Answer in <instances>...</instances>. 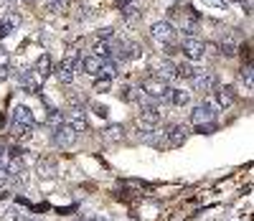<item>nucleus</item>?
Here are the masks:
<instances>
[{
  "label": "nucleus",
  "mask_w": 254,
  "mask_h": 221,
  "mask_svg": "<svg viewBox=\"0 0 254 221\" xmlns=\"http://www.w3.org/2000/svg\"><path fill=\"white\" fill-rule=\"evenodd\" d=\"M203 104L211 109V112H226L229 107L237 104V89H234V86H221V89H214L211 94H203Z\"/></svg>",
  "instance_id": "obj_1"
},
{
  "label": "nucleus",
  "mask_w": 254,
  "mask_h": 221,
  "mask_svg": "<svg viewBox=\"0 0 254 221\" xmlns=\"http://www.w3.org/2000/svg\"><path fill=\"white\" fill-rule=\"evenodd\" d=\"M190 125H196L201 135H211L216 130V112H211L206 104H198L190 112Z\"/></svg>",
  "instance_id": "obj_2"
},
{
  "label": "nucleus",
  "mask_w": 254,
  "mask_h": 221,
  "mask_svg": "<svg viewBox=\"0 0 254 221\" xmlns=\"http://www.w3.org/2000/svg\"><path fill=\"white\" fill-rule=\"evenodd\" d=\"M150 36L163 46H178V28L171 20H155L150 26Z\"/></svg>",
  "instance_id": "obj_3"
},
{
  "label": "nucleus",
  "mask_w": 254,
  "mask_h": 221,
  "mask_svg": "<svg viewBox=\"0 0 254 221\" xmlns=\"http://www.w3.org/2000/svg\"><path fill=\"white\" fill-rule=\"evenodd\" d=\"M140 92L147 94L150 99H155V102H165L168 99V92H171V86H168V81H163L158 76H145L142 84H140Z\"/></svg>",
  "instance_id": "obj_4"
},
{
  "label": "nucleus",
  "mask_w": 254,
  "mask_h": 221,
  "mask_svg": "<svg viewBox=\"0 0 254 221\" xmlns=\"http://www.w3.org/2000/svg\"><path fill=\"white\" fill-rule=\"evenodd\" d=\"M178 28L186 33V36H196L198 28H201V15L193 10V8H181V15H178Z\"/></svg>",
  "instance_id": "obj_5"
},
{
  "label": "nucleus",
  "mask_w": 254,
  "mask_h": 221,
  "mask_svg": "<svg viewBox=\"0 0 254 221\" xmlns=\"http://www.w3.org/2000/svg\"><path fill=\"white\" fill-rule=\"evenodd\" d=\"M150 76H158V79H163V81H171V79H176V64L171 61V59H163V56H153L150 59Z\"/></svg>",
  "instance_id": "obj_6"
},
{
  "label": "nucleus",
  "mask_w": 254,
  "mask_h": 221,
  "mask_svg": "<svg viewBox=\"0 0 254 221\" xmlns=\"http://www.w3.org/2000/svg\"><path fill=\"white\" fill-rule=\"evenodd\" d=\"M163 115H160V107H147V109H140V117H137V127L142 132H153L158 130Z\"/></svg>",
  "instance_id": "obj_7"
},
{
  "label": "nucleus",
  "mask_w": 254,
  "mask_h": 221,
  "mask_svg": "<svg viewBox=\"0 0 254 221\" xmlns=\"http://www.w3.org/2000/svg\"><path fill=\"white\" fill-rule=\"evenodd\" d=\"M190 81H193V89H196L198 94H211V92L219 86V76L211 74V72H206V69H201Z\"/></svg>",
  "instance_id": "obj_8"
},
{
  "label": "nucleus",
  "mask_w": 254,
  "mask_h": 221,
  "mask_svg": "<svg viewBox=\"0 0 254 221\" xmlns=\"http://www.w3.org/2000/svg\"><path fill=\"white\" fill-rule=\"evenodd\" d=\"M181 51L188 61H201L203 59V41L198 36H186L181 41Z\"/></svg>",
  "instance_id": "obj_9"
},
{
  "label": "nucleus",
  "mask_w": 254,
  "mask_h": 221,
  "mask_svg": "<svg viewBox=\"0 0 254 221\" xmlns=\"http://www.w3.org/2000/svg\"><path fill=\"white\" fill-rule=\"evenodd\" d=\"M188 132H190V127L183 125V122L171 125V127H168V132H165V147H181L188 140Z\"/></svg>",
  "instance_id": "obj_10"
},
{
  "label": "nucleus",
  "mask_w": 254,
  "mask_h": 221,
  "mask_svg": "<svg viewBox=\"0 0 254 221\" xmlns=\"http://www.w3.org/2000/svg\"><path fill=\"white\" fill-rule=\"evenodd\" d=\"M15 84H18V89H20V92H26V94H38V89H41V81L33 76L31 69L15 74Z\"/></svg>",
  "instance_id": "obj_11"
},
{
  "label": "nucleus",
  "mask_w": 254,
  "mask_h": 221,
  "mask_svg": "<svg viewBox=\"0 0 254 221\" xmlns=\"http://www.w3.org/2000/svg\"><path fill=\"white\" fill-rule=\"evenodd\" d=\"M76 132L69 127V125H61L59 130H54V143L61 147V150H69V147H74V143H76Z\"/></svg>",
  "instance_id": "obj_12"
},
{
  "label": "nucleus",
  "mask_w": 254,
  "mask_h": 221,
  "mask_svg": "<svg viewBox=\"0 0 254 221\" xmlns=\"http://www.w3.org/2000/svg\"><path fill=\"white\" fill-rule=\"evenodd\" d=\"M54 74H56L59 84H71L74 76H76V61H74V59H64L56 69H54Z\"/></svg>",
  "instance_id": "obj_13"
},
{
  "label": "nucleus",
  "mask_w": 254,
  "mask_h": 221,
  "mask_svg": "<svg viewBox=\"0 0 254 221\" xmlns=\"http://www.w3.org/2000/svg\"><path fill=\"white\" fill-rule=\"evenodd\" d=\"M64 125H69L76 135L87 130V112H84V107L81 109H69V112L64 115Z\"/></svg>",
  "instance_id": "obj_14"
},
{
  "label": "nucleus",
  "mask_w": 254,
  "mask_h": 221,
  "mask_svg": "<svg viewBox=\"0 0 254 221\" xmlns=\"http://www.w3.org/2000/svg\"><path fill=\"white\" fill-rule=\"evenodd\" d=\"M33 76L41 81V84H44L49 76H51V72H54V64H51V56L49 54H41L38 59H36V64H33Z\"/></svg>",
  "instance_id": "obj_15"
},
{
  "label": "nucleus",
  "mask_w": 254,
  "mask_h": 221,
  "mask_svg": "<svg viewBox=\"0 0 254 221\" xmlns=\"http://www.w3.org/2000/svg\"><path fill=\"white\" fill-rule=\"evenodd\" d=\"M76 69H81L84 74H89V76H99V69H102V59L99 56H84L81 61H76Z\"/></svg>",
  "instance_id": "obj_16"
},
{
  "label": "nucleus",
  "mask_w": 254,
  "mask_h": 221,
  "mask_svg": "<svg viewBox=\"0 0 254 221\" xmlns=\"http://www.w3.org/2000/svg\"><path fill=\"white\" fill-rule=\"evenodd\" d=\"M56 173H59V168H56V160H51V158H41L36 163V175L38 178L49 181V178H56Z\"/></svg>",
  "instance_id": "obj_17"
},
{
  "label": "nucleus",
  "mask_w": 254,
  "mask_h": 221,
  "mask_svg": "<svg viewBox=\"0 0 254 221\" xmlns=\"http://www.w3.org/2000/svg\"><path fill=\"white\" fill-rule=\"evenodd\" d=\"M219 54H224V56H234V54H239V38L231 33V31L224 33V38H221V43H219Z\"/></svg>",
  "instance_id": "obj_18"
},
{
  "label": "nucleus",
  "mask_w": 254,
  "mask_h": 221,
  "mask_svg": "<svg viewBox=\"0 0 254 221\" xmlns=\"http://www.w3.org/2000/svg\"><path fill=\"white\" fill-rule=\"evenodd\" d=\"M18 26H20V15H18V13H13V10H10V13H5L3 18H0V38H5L8 33H13Z\"/></svg>",
  "instance_id": "obj_19"
},
{
  "label": "nucleus",
  "mask_w": 254,
  "mask_h": 221,
  "mask_svg": "<svg viewBox=\"0 0 254 221\" xmlns=\"http://www.w3.org/2000/svg\"><path fill=\"white\" fill-rule=\"evenodd\" d=\"M10 122H18V125H36V117H33V112H31V107H26V104H18L15 109H13V117H10Z\"/></svg>",
  "instance_id": "obj_20"
},
{
  "label": "nucleus",
  "mask_w": 254,
  "mask_h": 221,
  "mask_svg": "<svg viewBox=\"0 0 254 221\" xmlns=\"http://www.w3.org/2000/svg\"><path fill=\"white\" fill-rule=\"evenodd\" d=\"M201 69L198 66H193V61H183V64H176V79L181 81H188V79H193Z\"/></svg>",
  "instance_id": "obj_21"
},
{
  "label": "nucleus",
  "mask_w": 254,
  "mask_h": 221,
  "mask_svg": "<svg viewBox=\"0 0 254 221\" xmlns=\"http://www.w3.org/2000/svg\"><path fill=\"white\" fill-rule=\"evenodd\" d=\"M122 138H125V127H122V125H110L107 130L102 132V140H104V143H110V145L122 143Z\"/></svg>",
  "instance_id": "obj_22"
},
{
  "label": "nucleus",
  "mask_w": 254,
  "mask_h": 221,
  "mask_svg": "<svg viewBox=\"0 0 254 221\" xmlns=\"http://www.w3.org/2000/svg\"><path fill=\"white\" fill-rule=\"evenodd\" d=\"M120 74V64L115 59H107V61H102V69H99V79H115Z\"/></svg>",
  "instance_id": "obj_23"
},
{
  "label": "nucleus",
  "mask_w": 254,
  "mask_h": 221,
  "mask_svg": "<svg viewBox=\"0 0 254 221\" xmlns=\"http://www.w3.org/2000/svg\"><path fill=\"white\" fill-rule=\"evenodd\" d=\"M165 102H171L173 107H186L190 102V92H186V89H171Z\"/></svg>",
  "instance_id": "obj_24"
},
{
  "label": "nucleus",
  "mask_w": 254,
  "mask_h": 221,
  "mask_svg": "<svg viewBox=\"0 0 254 221\" xmlns=\"http://www.w3.org/2000/svg\"><path fill=\"white\" fill-rule=\"evenodd\" d=\"M120 10H122V18L127 20V23H135V20L142 15V10H140V5L135 3V0H130V3H127V5H122Z\"/></svg>",
  "instance_id": "obj_25"
},
{
  "label": "nucleus",
  "mask_w": 254,
  "mask_h": 221,
  "mask_svg": "<svg viewBox=\"0 0 254 221\" xmlns=\"http://www.w3.org/2000/svg\"><path fill=\"white\" fill-rule=\"evenodd\" d=\"M92 51H94V56H99L102 61L112 59V54H115V49H112V43H110V41H97L94 46H92Z\"/></svg>",
  "instance_id": "obj_26"
},
{
  "label": "nucleus",
  "mask_w": 254,
  "mask_h": 221,
  "mask_svg": "<svg viewBox=\"0 0 254 221\" xmlns=\"http://www.w3.org/2000/svg\"><path fill=\"white\" fill-rule=\"evenodd\" d=\"M31 132H33V127H31V125H18V122H10V138H15V140H28V138H31Z\"/></svg>",
  "instance_id": "obj_27"
},
{
  "label": "nucleus",
  "mask_w": 254,
  "mask_h": 221,
  "mask_svg": "<svg viewBox=\"0 0 254 221\" xmlns=\"http://www.w3.org/2000/svg\"><path fill=\"white\" fill-rule=\"evenodd\" d=\"M51 130H59L61 125H64V115H61V109H56V107H49V115H46V120H44Z\"/></svg>",
  "instance_id": "obj_28"
},
{
  "label": "nucleus",
  "mask_w": 254,
  "mask_h": 221,
  "mask_svg": "<svg viewBox=\"0 0 254 221\" xmlns=\"http://www.w3.org/2000/svg\"><path fill=\"white\" fill-rule=\"evenodd\" d=\"M26 219H28V214H23V209H20L18 204L15 206H8L3 211V221H26Z\"/></svg>",
  "instance_id": "obj_29"
},
{
  "label": "nucleus",
  "mask_w": 254,
  "mask_h": 221,
  "mask_svg": "<svg viewBox=\"0 0 254 221\" xmlns=\"http://www.w3.org/2000/svg\"><path fill=\"white\" fill-rule=\"evenodd\" d=\"M66 102H69V109H81L84 104H87V97L79 94V92H71V94L66 97Z\"/></svg>",
  "instance_id": "obj_30"
},
{
  "label": "nucleus",
  "mask_w": 254,
  "mask_h": 221,
  "mask_svg": "<svg viewBox=\"0 0 254 221\" xmlns=\"http://www.w3.org/2000/svg\"><path fill=\"white\" fill-rule=\"evenodd\" d=\"M71 5V0H49V10L51 13H66Z\"/></svg>",
  "instance_id": "obj_31"
},
{
  "label": "nucleus",
  "mask_w": 254,
  "mask_h": 221,
  "mask_svg": "<svg viewBox=\"0 0 254 221\" xmlns=\"http://www.w3.org/2000/svg\"><path fill=\"white\" fill-rule=\"evenodd\" d=\"M239 79H242V84H244V89H247V92H252V64L242 66V72H239Z\"/></svg>",
  "instance_id": "obj_32"
},
{
  "label": "nucleus",
  "mask_w": 254,
  "mask_h": 221,
  "mask_svg": "<svg viewBox=\"0 0 254 221\" xmlns=\"http://www.w3.org/2000/svg\"><path fill=\"white\" fill-rule=\"evenodd\" d=\"M110 86H112V81H110V79H97V84H94V92H99V94H107V92H110Z\"/></svg>",
  "instance_id": "obj_33"
},
{
  "label": "nucleus",
  "mask_w": 254,
  "mask_h": 221,
  "mask_svg": "<svg viewBox=\"0 0 254 221\" xmlns=\"http://www.w3.org/2000/svg\"><path fill=\"white\" fill-rule=\"evenodd\" d=\"M132 94H135V92H132V86H127V84H125L122 89L117 92V97H120L122 102H132Z\"/></svg>",
  "instance_id": "obj_34"
},
{
  "label": "nucleus",
  "mask_w": 254,
  "mask_h": 221,
  "mask_svg": "<svg viewBox=\"0 0 254 221\" xmlns=\"http://www.w3.org/2000/svg\"><path fill=\"white\" fill-rule=\"evenodd\" d=\"M97 38H99V41H110V38H115V28H99V31H97Z\"/></svg>",
  "instance_id": "obj_35"
},
{
  "label": "nucleus",
  "mask_w": 254,
  "mask_h": 221,
  "mask_svg": "<svg viewBox=\"0 0 254 221\" xmlns=\"http://www.w3.org/2000/svg\"><path fill=\"white\" fill-rule=\"evenodd\" d=\"M203 5H211V8H216V10H226V0H201Z\"/></svg>",
  "instance_id": "obj_36"
},
{
  "label": "nucleus",
  "mask_w": 254,
  "mask_h": 221,
  "mask_svg": "<svg viewBox=\"0 0 254 221\" xmlns=\"http://www.w3.org/2000/svg\"><path fill=\"white\" fill-rule=\"evenodd\" d=\"M92 109H94V115H97V117H102V120H104V117H107V115H110V109H107V107H104V104H94Z\"/></svg>",
  "instance_id": "obj_37"
},
{
  "label": "nucleus",
  "mask_w": 254,
  "mask_h": 221,
  "mask_svg": "<svg viewBox=\"0 0 254 221\" xmlns=\"http://www.w3.org/2000/svg\"><path fill=\"white\" fill-rule=\"evenodd\" d=\"M8 158H10V152L0 145V168H5V163H8Z\"/></svg>",
  "instance_id": "obj_38"
},
{
  "label": "nucleus",
  "mask_w": 254,
  "mask_h": 221,
  "mask_svg": "<svg viewBox=\"0 0 254 221\" xmlns=\"http://www.w3.org/2000/svg\"><path fill=\"white\" fill-rule=\"evenodd\" d=\"M10 183V178H8V173H5V168H0V188H5Z\"/></svg>",
  "instance_id": "obj_39"
},
{
  "label": "nucleus",
  "mask_w": 254,
  "mask_h": 221,
  "mask_svg": "<svg viewBox=\"0 0 254 221\" xmlns=\"http://www.w3.org/2000/svg\"><path fill=\"white\" fill-rule=\"evenodd\" d=\"M8 61H10L8 51H5V49H0V66H8Z\"/></svg>",
  "instance_id": "obj_40"
},
{
  "label": "nucleus",
  "mask_w": 254,
  "mask_h": 221,
  "mask_svg": "<svg viewBox=\"0 0 254 221\" xmlns=\"http://www.w3.org/2000/svg\"><path fill=\"white\" fill-rule=\"evenodd\" d=\"M8 79V66H0V81Z\"/></svg>",
  "instance_id": "obj_41"
},
{
  "label": "nucleus",
  "mask_w": 254,
  "mask_h": 221,
  "mask_svg": "<svg viewBox=\"0 0 254 221\" xmlns=\"http://www.w3.org/2000/svg\"><path fill=\"white\" fill-rule=\"evenodd\" d=\"M117 3H120V8H122V5H127V3H130V0H117Z\"/></svg>",
  "instance_id": "obj_42"
},
{
  "label": "nucleus",
  "mask_w": 254,
  "mask_h": 221,
  "mask_svg": "<svg viewBox=\"0 0 254 221\" xmlns=\"http://www.w3.org/2000/svg\"><path fill=\"white\" fill-rule=\"evenodd\" d=\"M26 221H41V219H36V216H28V219H26Z\"/></svg>",
  "instance_id": "obj_43"
},
{
  "label": "nucleus",
  "mask_w": 254,
  "mask_h": 221,
  "mask_svg": "<svg viewBox=\"0 0 254 221\" xmlns=\"http://www.w3.org/2000/svg\"><path fill=\"white\" fill-rule=\"evenodd\" d=\"M28 3H33V0H28Z\"/></svg>",
  "instance_id": "obj_44"
}]
</instances>
